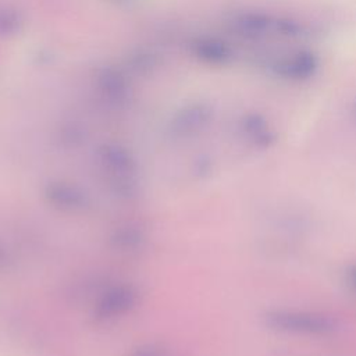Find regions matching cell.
I'll return each instance as SVG.
<instances>
[{
  "label": "cell",
  "instance_id": "cell-11",
  "mask_svg": "<svg viewBox=\"0 0 356 356\" xmlns=\"http://www.w3.org/2000/svg\"><path fill=\"white\" fill-rule=\"evenodd\" d=\"M6 259H7L6 250H4V248L0 245V266H3V264L6 263Z\"/></svg>",
  "mask_w": 356,
  "mask_h": 356
},
{
  "label": "cell",
  "instance_id": "cell-4",
  "mask_svg": "<svg viewBox=\"0 0 356 356\" xmlns=\"http://www.w3.org/2000/svg\"><path fill=\"white\" fill-rule=\"evenodd\" d=\"M43 197L50 207L68 214L82 213L90 206V196L83 188L63 179L46 184Z\"/></svg>",
  "mask_w": 356,
  "mask_h": 356
},
{
  "label": "cell",
  "instance_id": "cell-3",
  "mask_svg": "<svg viewBox=\"0 0 356 356\" xmlns=\"http://www.w3.org/2000/svg\"><path fill=\"white\" fill-rule=\"evenodd\" d=\"M139 291L135 285L120 282L106 288L95 300L90 317L96 324H108L129 314L138 305Z\"/></svg>",
  "mask_w": 356,
  "mask_h": 356
},
{
  "label": "cell",
  "instance_id": "cell-10",
  "mask_svg": "<svg viewBox=\"0 0 356 356\" xmlns=\"http://www.w3.org/2000/svg\"><path fill=\"white\" fill-rule=\"evenodd\" d=\"M346 281L352 289L356 291V264L350 266L346 271Z\"/></svg>",
  "mask_w": 356,
  "mask_h": 356
},
{
  "label": "cell",
  "instance_id": "cell-9",
  "mask_svg": "<svg viewBox=\"0 0 356 356\" xmlns=\"http://www.w3.org/2000/svg\"><path fill=\"white\" fill-rule=\"evenodd\" d=\"M128 356H171V352L164 343L152 341L135 346Z\"/></svg>",
  "mask_w": 356,
  "mask_h": 356
},
{
  "label": "cell",
  "instance_id": "cell-1",
  "mask_svg": "<svg viewBox=\"0 0 356 356\" xmlns=\"http://www.w3.org/2000/svg\"><path fill=\"white\" fill-rule=\"evenodd\" d=\"M99 167L113 195L121 199L136 196L138 165L129 152L118 146H104L99 153Z\"/></svg>",
  "mask_w": 356,
  "mask_h": 356
},
{
  "label": "cell",
  "instance_id": "cell-2",
  "mask_svg": "<svg viewBox=\"0 0 356 356\" xmlns=\"http://www.w3.org/2000/svg\"><path fill=\"white\" fill-rule=\"evenodd\" d=\"M263 320L271 330L296 335H330L339 327L338 321L330 314L298 309L268 310Z\"/></svg>",
  "mask_w": 356,
  "mask_h": 356
},
{
  "label": "cell",
  "instance_id": "cell-8",
  "mask_svg": "<svg viewBox=\"0 0 356 356\" xmlns=\"http://www.w3.org/2000/svg\"><path fill=\"white\" fill-rule=\"evenodd\" d=\"M243 135L256 146H268L274 136L267 121L259 114H249L241 122Z\"/></svg>",
  "mask_w": 356,
  "mask_h": 356
},
{
  "label": "cell",
  "instance_id": "cell-5",
  "mask_svg": "<svg viewBox=\"0 0 356 356\" xmlns=\"http://www.w3.org/2000/svg\"><path fill=\"white\" fill-rule=\"evenodd\" d=\"M318 68V60L312 51L300 50L278 58L268 64V70L284 79L305 81L312 78Z\"/></svg>",
  "mask_w": 356,
  "mask_h": 356
},
{
  "label": "cell",
  "instance_id": "cell-7",
  "mask_svg": "<svg viewBox=\"0 0 356 356\" xmlns=\"http://www.w3.org/2000/svg\"><path fill=\"white\" fill-rule=\"evenodd\" d=\"M236 29L246 36H263L268 32L277 33V18L264 13H246L235 21Z\"/></svg>",
  "mask_w": 356,
  "mask_h": 356
},
{
  "label": "cell",
  "instance_id": "cell-6",
  "mask_svg": "<svg viewBox=\"0 0 356 356\" xmlns=\"http://www.w3.org/2000/svg\"><path fill=\"white\" fill-rule=\"evenodd\" d=\"M108 242L113 249L118 252H135L146 242L145 231L134 224H124L113 229Z\"/></svg>",
  "mask_w": 356,
  "mask_h": 356
}]
</instances>
